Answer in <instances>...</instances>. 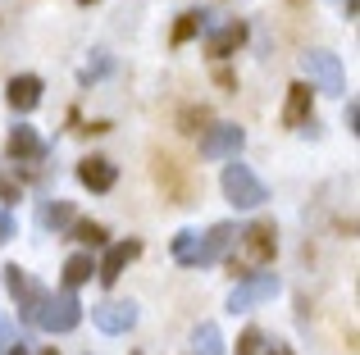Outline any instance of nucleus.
Returning a JSON list of instances; mask_svg holds the SVG:
<instances>
[{
    "label": "nucleus",
    "mask_w": 360,
    "mask_h": 355,
    "mask_svg": "<svg viewBox=\"0 0 360 355\" xmlns=\"http://www.w3.org/2000/svg\"><path fill=\"white\" fill-rule=\"evenodd\" d=\"M233 241H238V223H214L210 232H178L174 237V260L183 269H210L219 264L224 255L233 250Z\"/></svg>",
    "instance_id": "nucleus-1"
},
{
    "label": "nucleus",
    "mask_w": 360,
    "mask_h": 355,
    "mask_svg": "<svg viewBox=\"0 0 360 355\" xmlns=\"http://www.w3.org/2000/svg\"><path fill=\"white\" fill-rule=\"evenodd\" d=\"M274 250H278V232H274L269 219H260V223H251V228L238 232V241H233V250H229V264H233V274L246 278L251 269L269 264Z\"/></svg>",
    "instance_id": "nucleus-2"
},
{
    "label": "nucleus",
    "mask_w": 360,
    "mask_h": 355,
    "mask_svg": "<svg viewBox=\"0 0 360 355\" xmlns=\"http://www.w3.org/2000/svg\"><path fill=\"white\" fill-rule=\"evenodd\" d=\"M78 323H82V301L64 287V292H46L32 328H41V333H73Z\"/></svg>",
    "instance_id": "nucleus-3"
},
{
    "label": "nucleus",
    "mask_w": 360,
    "mask_h": 355,
    "mask_svg": "<svg viewBox=\"0 0 360 355\" xmlns=\"http://www.w3.org/2000/svg\"><path fill=\"white\" fill-rule=\"evenodd\" d=\"M219 187H224V196H229V201L238 205V210H255V205H264V201H269L264 182L251 173V164H242V160L224 164V178H219Z\"/></svg>",
    "instance_id": "nucleus-4"
},
{
    "label": "nucleus",
    "mask_w": 360,
    "mask_h": 355,
    "mask_svg": "<svg viewBox=\"0 0 360 355\" xmlns=\"http://www.w3.org/2000/svg\"><path fill=\"white\" fill-rule=\"evenodd\" d=\"M301 69H306V78L315 82L319 91H328V96H342V91H347L342 60H338L333 51H306V55H301Z\"/></svg>",
    "instance_id": "nucleus-5"
},
{
    "label": "nucleus",
    "mask_w": 360,
    "mask_h": 355,
    "mask_svg": "<svg viewBox=\"0 0 360 355\" xmlns=\"http://www.w3.org/2000/svg\"><path fill=\"white\" fill-rule=\"evenodd\" d=\"M278 274H246L238 278V287L229 292V310L233 314H242V310H255V305H264V301H274L278 296Z\"/></svg>",
    "instance_id": "nucleus-6"
},
{
    "label": "nucleus",
    "mask_w": 360,
    "mask_h": 355,
    "mask_svg": "<svg viewBox=\"0 0 360 355\" xmlns=\"http://www.w3.org/2000/svg\"><path fill=\"white\" fill-rule=\"evenodd\" d=\"M5 287H9V296H14L23 323H37V310H41V301H46V287H37L32 274H27V269H18V264L5 269Z\"/></svg>",
    "instance_id": "nucleus-7"
},
{
    "label": "nucleus",
    "mask_w": 360,
    "mask_h": 355,
    "mask_svg": "<svg viewBox=\"0 0 360 355\" xmlns=\"http://www.w3.org/2000/svg\"><path fill=\"white\" fill-rule=\"evenodd\" d=\"M242 146H246V133L238 123H210L201 137V160H238Z\"/></svg>",
    "instance_id": "nucleus-8"
},
{
    "label": "nucleus",
    "mask_w": 360,
    "mask_h": 355,
    "mask_svg": "<svg viewBox=\"0 0 360 355\" xmlns=\"http://www.w3.org/2000/svg\"><path fill=\"white\" fill-rule=\"evenodd\" d=\"M91 323H96L101 333H110V337H119V333H132V328H137V305H132V301L91 305Z\"/></svg>",
    "instance_id": "nucleus-9"
},
{
    "label": "nucleus",
    "mask_w": 360,
    "mask_h": 355,
    "mask_svg": "<svg viewBox=\"0 0 360 355\" xmlns=\"http://www.w3.org/2000/svg\"><path fill=\"white\" fill-rule=\"evenodd\" d=\"M137 255H141V241H137V237H128V241H115V246L105 250V260L96 264V278H101L105 287H115L119 278H123V269H128Z\"/></svg>",
    "instance_id": "nucleus-10"
},
{
    "label": "nucleus",
    "mask_w": 360,
    "mask_h": 355,
    "mask_svg": "<svg viewBox=\"0 0 360 355\" xmlns=\"http://www.w3.org/2000/svg\"><path fill=\"white\" fill-rule=\"evenodd\" d=\"M41 78H37V73H14V78H9V87H5V100L9 105L18 109V114H32L37 105H41Z\"/></svg>",
    "instance_id": "nucleus-11"
},
{
    "label": "nucleus",
    "mask_w": 360,
    "mask_h": 355,
    "mask_svg": "<svg viewBox=\"0 0 360 355\" xmlns=\"http://www.w3.org/2000/svg\"><path fill=\"white\" fill-rule=\"evenodd\" d=\"M78 182L87 187V192H110V187L119 182V169L105 160V155H87V160L78 164Z\"/></svg>",
    "instance_id": "nucleus-12"
},
{
    "label": "nucleus",
    "mask_w": 360,
    "mask_h": 355,
    "mask_svg": "<svg viewBox=\"0 0 360 355\" xmlns=\"http://www.w3.org/2000/svg\"><path fill=\"white\" fill-rule=\"evenodd\" d=\"M310 109H315V96H310V82H292L288 100H283V123L288 128H306Z\"/></svg>",
    "instance_id": "nucleus-13"
},
{
    "label": "nucleus",
    "mask_w": 360,
    "mask_h": 355,
    "mask_svg": "<svg viewBox=\"0 0 360 355\" xmlns=\"http://www.w3.org/2000/svg\"><path fill=\"white\" fill-rule=\"evenodd\" d=\"M5 151H9V160L32 164V160H41V155H46V142H41V137H37L27 123H18L14 133H9V146H5Z\"/></svg>",
    "instance_id": "nucleus-14"
},
{
    "label": "nucleus",
    "mask_w": 360,
    "mask_h": 355,
    "mask_svg": "<svg viewBox=\"0 0 360 355\" xmlns=\"http://www.w3.org/2000/svg\"><path fill=\"white\" fill-rule=\"evenodd\" d=\"M242 41H246V23H238V18H233V23H224L219 32L210 36V46H205V51H210L214 60H229V55L238 51Z\"/></svg>",
    "instance_id": "nucleus-15"
},
{
    "label": "nucleus",
    "mask_w": 360,
    "mask_h": 355,
    "mask_svg": "<svg viewBox=\"0 0 360 355\" xmlns=\"http://www.w3.org/2000/svg\"><path fill=\"white\" fill-rule=\"evenodd\" d=\"M91 274H96V260L87 255V250H78V255H69L64 260V287H82V283H91Z\"/></svg>",
    "instance_id": "nucleus-16"
},
{
    "label": "nucleus",
    "mask_w": 360,
    "mask_h": 355,
    "mask_svg": "<svg viewBox=\"0 0 360 355\" xmlns=\"http://www.w3.org/2000/svg\"><path fill=\"white\" fill-rule=\"evenodd\" d=\"M210 14H201V9H187V14H178V23H174V46H187L196 32H201V23Z\"/></svg>",
    "instance_id": "nucleus-17"
},
{
    "label": "nucleus",
    "mask_w": 360,
    "mask_h": 355,
    "mask_svg": "<svg viewBox=\"0 0 360 355\" xmlns=\"http://www.w3.org/2000/svg\"><path fill=\"white\" fill-rule=\"evenodd\" d=\"M192 347H196V355H224V337H219V328H214V323H201V328L192 333Z\"/></svg>",
    "instance_id": "nucleus-18"
},
{
    "label": "nucleus",
    "mask_w": 360,
    "mask_h": 355,
    "mask_svg": "<svg viewBox=\"0 0 360 355\" xmlns=\"http://www.w3.org/2000/svg\"><path fill=\"white\" fill-rule=\"evenodd\" d=\"M41 223H46V228H73V205L69 201L41 205Z\"/></svg>",
    "instance_id": "nucleus-19"
},
{
    "label": "nucleus",
    "mask_w": 360,
    "mask_h": 355,
    "mask_svg": "<svg viewBox=\"0 0 360 355\" xmlns=\"http://www.w3.org/2000/svg\"><path fill=\"white\" fill-rule=\"evenodd\" d=\"M73 241H82V246H105V228L91 219H73Z\"/></svg>",
    "instance_id": "nucleus-20"
},
{
    "label": "nucleus",
    "mask_w": 360,
    "mask_h": 355,
    "mask_svg": "<svg viewBox=\"0 0 360 355\" xmlns=\"http://www.w3.org/2000/svg\"><path fill=\"white\" fill-rule=\"evenodd\" d=\"M201 123H210V109L205 105H187L178 114V133H201Z\"/></svg>",
    "instance_id": "nucleus-21"
},
{
    "label": "nucleus",
    "mask_w": 360,
    "mask_h": 355,
    "mask_svg": "<svg viewBox=\"0 0 360 355\" xmlns=\"http://www.w3.org/2000/svg\"><path fill=\"white\" fill-rule=\"evenodd\" d=\"M110 69H115V64H110V55H105V51H96V60H91L87 69H82V87H91L96 78H105Z\"/></svg>",
    "instance_id": "nucleus-22"
},
{
    "label": "nucleus",
    "mask_w": 360,
    "mask_h": 355,
    "mask_svg": "<svg viewBox=\"0 0 360 355\" xmlns=\"http://www.w3.org/2000/svg\"><path fill=\"white\" fill-rule=\"evenodd\" d=\"M260 347H264L260 328H246L242 337H238V351H233V355H260Z\"/></svg>",
    "instance_id": "nucleus-23"
},
{
    "label": "nucleus",
    "mask_w": 360,
    "mask_h": 355,
    "mask_svg": "<svg viewBox=\"0 0 360 355\" xmlns=\"http://www.w3.org/2000/svg\"><path fill=\"white\" fill-rule=\"evenodd\" d=\"M0 201H5V205H14V201H18V182H14V178H9L5 169H0Z\"/></svg>",
    "instance_id": "nucleus-24"
},
{
    "label": "nucleus",
    "mask_w": 360,
    "mask_h": 355,
    "mask_svg": "<svg viewBox=\"0 0 360 355\" xmlns=\"http://www.w3.org/2000/svg\"><path fill=\"white\" fill-rule=\"evenodd\" d=\"M356 123H360V105H356V100H347V133H356Z\"/></svg>",
    "instance_id": "nucleus-25"
},
{
    "label": "nucleus",
    "mask_w": 360,
    "mask_h": 355,
    "mask_svg": "<svg viewBox=\"0 0 360 355\" xmlns=\"http://www.w3.org/2000/svg\"><path fill=\"white\" fill-rule=\"evenodd\" d=\"M9 347H14V333H9V323H5V319H0V355H5Z\"/></svg>",
    "instance_id": "nucleus-26"
},
{
    "label": "nucleus",
    "mask_w": 360,
    "mask_h": 355,
    "mask_svg": "<svg viewBox=\"0 0 360 355\" xmlns=\"http://www.w3.org/2000/svg\"><path fill=\"white\" fill-rule=\"evenodd\" d=\"M5 237H14V219H9V214L0 210V241H5Z\"/></svg>",
    "instance_id": "nucleus-27"
},
{
    "label": "nucleus",
    "mask_w": 360,
    "mask_h": 355,
    "mask_svg": "<svg viewBox=\"0 0 360 355\" xmlns=\"http://www.w3.org/2000/svg\"><path fill=\"white\" fill-rule=\"evenodd\" d=\"M269 355H292V351L288 347H269Z\"/></svg>",
    "instance_id": "nucleus-28"
},
{
    "label": "nucleus",
    "mask_w": 360,
    "mask_h": 355,
    "mask_svg": "<svg viewBox=\"0 0 360 355\" xmlns=\"http://www.w3.org/2000/svg\"><path fill=\"white\" fill-rule=\"evenodd\" d=\"M5 355H23V347H18V342H14V347H9V351H5Z\"/></svg>",
    "instance_id": "nucleus-29"
},
{
    "label": "nucleus",
    "mask_w": 360,
    "mask_h": 355,
    "mask_svg": "<svg viewBox=\"0 0 360 355\" xmlns=\"http://www.w3.org/2000/svg\"><path fill=\"white\" fill-rule=\"evenodd\" d=\"M41 355H60V351H55V347H46V351H41Z\"/></svg>",
    "instance_id": "nucleus-30"
},
{
    "label": "nucleus",
    "mask_w": 360,
    "mask_h": 355,
    "mask_svg": "<svg viewBox=\"0 0 360 355\" xmlns=\"http://www.w3.org/2000/svg\"><path fill=\"white\" fill-rule=\"evenodd\" d=\"M78 5H96V0H78Z\"/></svg>",
    "instance_id": "nucleus-31"
}]
</instances>
